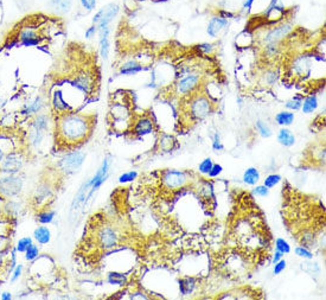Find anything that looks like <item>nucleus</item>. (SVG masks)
<instances>
[{
    "mask_svg": "<svg viewBox=\"0 0 326 300\" xmlns=\"http://www.w3.org/2000/svg\"><path fill=\"white\" fill-rule=\"evenodd\" d=\"M56 144L72 149L86 143L91 135L95 118L88 114L72 112L55 115Z\"/></svg>",
    "mask_w": 326,
    "mask_h": 300,
    "instance_id": "f257e3e1",
    "label": "nucleus"
},
{
    "mask_svg": "<svg viewBox=\"0 0 326 300\" xmlns=\"http://www.w3.org/2000/svg\"><path fill=\"white\" fill-rule=\"evenodd\" d=\"M126 99L127 95L125 93L113 94V100L109 106V113H108L109 125L113 130L118 133L130 132L134 120V114L130 108V100Z\"/></svg>",
    "mask_w": 326,
    "mask_h": 300,
    "instance_id": "f03ea898",
    "label": "nucleus"
},
{
    "mask_svg": "<svg viewBox=\"0 0 326 300\" xmlns=\"http://www.w3.org/2000/svg\"><path fill=\"white\" fill-rule=\"evenodd\" d=\"M55 120L50 114L40 113L32 116L29 124V132H27V143L32 149H40L43 145V141L50 130V126Z\"/></svg>",
    "mask_w": 326,
    "mask_h": 300,
    "instance_id": "7ed1b4c3",
    "label": "nucleus"
},
{
    "mask_svg": "<svg viewBox=\"0 0 326 300\" xmlns=\"http://www.w3.org/2000/svg\"><path fill=\"white\" fill-rule=\"evenodd\" d=\"M216 109L215 102L203 91H196L189 96L188 114L194 121H202Z\"/></svg>",
    "mask_w": 326,
    "mask_h": 300,
    "instance_id": "20e7f679",
    "label": "nucleus"
},
{
    "mask_svg": "<svg viewBox=\"0 0 326 300\" xmlns=\"http://www.w3.org/2000/svg\"><path fill=\"white\" fill-rule=\"evenodd\" d=\"M202 80L203 76L199 71L185 69L174 83V94L180 98L192 95L199 90L200 86H202Z\"/></svg>",
    "mask_w": 326,
    "mask_h": 300,
    "instance_id": "39448f33",
    "label": "nucleus"
},
{
    "mask_svg": "<svg viewBox=\"0 0 326 300\" xmlns=\"http://www.w3.org/2000/svg\"><path fill=\"white\" fill-rule=\"evenodd\" d=\"M25 180L21 173H1L0 172V198H17L24 190Z\"/></svg>",
    "mask_w": 326,
    "mask_h": 300,
    "instance_id": "423d86ee",
    "label": "nucleus"
},
{
    "mask_svg": "<svg viewBox=\"0 0 326 300\" xmlns=\"http://www.w3.org/2000/svg\"><path fill=\"white\" fill-rule=\"evenodd\" d=\"M96 242L102 251H110V249L116 248L120 242L118 229L108 223L100 226L96 232Z\"/></svg>",
    "mask_w": 326,
    "mask_h": 300,
    "instance_id": "0eeeda50",
    "label": "nucleus"
},
{
    "mask_svg": "<svg viewBox=\"0 0 326 300\" xmlns=\"http://www.w3.org/2000/svg\"><path fill=\"white\" fill-rule=\"evenodd\" d=\"M294 30V25L292 21H281V23L275 24L274 26H272L271 29L267 30L266 32L263 33L262 37L260 38L261 44L264 45V44H269V43H283L286 38L289 37L292 32Z\"/></svg>",
    "mask_w": 326,
    "mask_h": 300,
    "instance_id": "6e6552de",
    "label": "nucleus"
},
{
    "mask_svg": "<svg viewBox=\"0 0 326 300\" xmlns=\"http://www.w3.org/2000/svg\"><path fill=\"white\" fill-rule=\"evenodd\" d=\"M191 183L190 176L185 171L166 170L161 174V185L166 190L175 191L185 188Z\"/></svg>",
    "mask_w": 326,
    "mask_h": 300,
    "instance_id": "1a4fd4ad",
    "label": "nucleus"
},
{
    "mask_svg": "<svg viewBox=\"0 0 326 300\" xmlns=\"http://www.w3.org/2000/svg\"><path fill=\"white\" fill-rule=\"evenodd\" d=\"M87 154L85 152L74 151L70 153L65 154L58 163V170L62 172L65 176L75 173L83 165Z\"/></svg>",
    "mask_w": 326,
    "mask_h": 300,
    "instance_id": "9d476101",
    "label": "nucleus"
},
{
    "mask_svg": "<svg viewBox=\"0 0 326 300\" xmlns=\"http://www.w3.org/2000/svg\"><path fill=\"white\" fill-rule=\"evenodd\" d=\"M120 13V6L116 2H109L106 6L101 7L99 11L95 13L93 18V23L97 25V29L101 30L105 27L110 26V24L113 23L114 19L118 17Z\"/></svg>",
    "mask_w": 326,
    "mask_h": 300,
    "instance_id": "9b49d317",
    "label": "nucleus"
},
{
    "mask_svg": "<svg viewBox=\"0 0 326 300\" xmlns=\"http://www.w3.org/2000/svg\"><path fill=\"white\" fill-rule=\"evenodd\" d=\"M95 75L89 70H83L80 71L76 76H74L71 81V86L85 96H90L94 93V89H95Z\"/></svg>",
    "mask_w": 326,
    "mask_h": 300,
    "instance_id": "f8f14e48",
    "label": "nucleus"
},
{
    "mask_svg": "<svg viewBox=\"0 0 326 300\" xmlns=\"http://www.w3.org/2000/svg\"><path fill=\"white\" fill-rule=\"evenodd\" d=\"M25 165L24 155L21 152H8L0 163L1 173H21Z\"/></svg>",
    "mask_w": 326,
    "mask_h": 300,
    "instance_id": "ddd939ff",
    "label": "nucleus"
},
{
    "mask_svg": "<svg viewBox=\"0 0 326 300\" xmlns=\"http://www.w3.org/2000/svg\"><path fill=\"white\" fill-rule=\"evenodd\" d=\"M155 130V121L150 114H141L139 116H134L133 120L132 129L130 132H132L135 137H145V135L151 134Z\"/></svg>",
    "mask_w": 326,
    "mask_h": 300,
    "instance_id": "4468645a",
    "label": "nucleus"
},
{
    "mask_svg": "<svg viewBox=\"0 0 326 300\" xmlns=\"http://www.w3.org/2000/svg\"><path fill=\"white\" fill-rule=\"evenodd\" d=\"M312 58L308 55H300L293 60L291 64L292 75L298 79H306L311 75L312 70Z\"/></svg>",
    "mask_w": 326,
    "mask_h": 300,
    "instance_id": "2eb2a0df",
    "label": "nucleus"
},
{
    "mask_svg": "<svg viewBox=\"0 0 326 300\" xmlns=\"http://www.w3.org/2000/svg\"><path fill=\"white\" fill-rule=\"evenodd\" d=\"M43 41V37L41 36L37 27L32 26H24L19 30L18 32V42L23 46H37L40 45Z\"/></svg>",
    "mask_w": 326,
    "mask_h": 300,
    "instance_id": "dca6fc26",
    "label": "nucleus"
},
{
    "mask_svg": "<svg viewBox=\"0 0 326 300\" xmlns=\"http://www.w3.org/2000/svg\"><path fill=\"white\" fill-rule=\"evenodd\" d=\"M46 107V99L43 95H36L35 98L30 99L23 105L21 109V115L26 116V118H32L42 113L44 108Z\"/></svg>",
    "mask_w": 326,
    "mask_h": 300,
    "instance_id": "f3484780",
    "label": "nucleus"
},
{
    "mask_svg": "<svg viewBox=\"0 0 326 300\" xmlns=\"http://www.w3.org/2000/svg\"><path fill=\"white\" fill-rule=\"evenodd\" d=\"M51 110L55 115H61V114L72 112L74 107L66 102L64 99V94L61 89H55L51 94Z\"/></svg>",
    "mask_w": 326,
    "mask_h": 300,
    "instance_id": "a211bd4d",
    "label": "nucleus"
},
{
    "mask_svg": "<svg viewBox=\"0 0 326 300\" xmlns=\"http://www.w3.org/2000/svg\"><path fill=\"white\" fill-rule=\"evenodd\" d=\"M229 24H230V19L224 18V17L218 15V13L213 16L210 18V21H209L207 26V33L209 35V37L211 38L218 37V36L221 35L228 26H229Z\"/></svg>",
    "mask_w": 326,
    "mask_h": 300,
    "instance_id": "6ab92c4d",
    "label": "nucleus"
},
{
    "mask_svg": "<svg viewBox=\"0 0 326 300\" xmlns=\"http://www.w3.org/2000/svg\"><path fill=\"white\" fill-rule=\"evenodd\" d=\"M25 209L24 202L22 199L8 198L2 201V210H4V217L7 218H18L23 214Z\"/></svg>",
    "mask_w": 326,
    "mask_h": 300,
    "instance_id": "aec40b11",
    "label": "nucleus"
},
{
    "mask_svg": "<svg viewBox=\"0 0 326 300\" xmlns=\"http://www.w3.org/2000/svg\"><path fill=\"white\" fill-rule=\"evenodd\" d=\"M263 15L269 23L274 25L279 24L285 19L286 7L283 4H280L279 0H272L271 5L267 8V11H264Z\"/></svg>",
    "mask_w": 326,
    "mask_h": 300,
    "instance_id": "412c9836",
    "label": "nucleus"
},
{
    "mask_svg": "<svg viewBox=\"0 0 326 300\" xmlns=\"http://www.w3.org/2000/svg\"><path fill=\"white\" fill-rule=\"evenodd\" d=\"M108 170H109V162H108L107 159H105L104 163H102L101 168H100L99 171L95 173V176L88 182L89 190H90L89 191V196L93 195L97 189L101 187V185L106 182V179H107L108 177Z\"/></svg>",
    "mask_w": 326,
    "mask_h": 300,
    "instance_id": "4be33fe9",
    "label": "nucleus"
},
{
    "mask_svg": "<svg viewBox=\"0 0 326 300\" xmlns=\"http://www.w3.org/2000/svg\"><path fill=\"white\" fill-rule=\"evenodd\" d=\"M52 189L49 183H42L36 188L35 193L32 196V202L35 203L36 207H43L46 204V202L51 198Z\"/></svg>",
    "mask_w": 326,
    "mask_h": 300,
    "instance_id": "5701e85b",
    "label": "nucleus"
},
{
    "mask_svg": "<svg viewBox=\"0 0 326 300\" xmlns=\"http://www.w3.org/2000/svg\"><path fill=\"white\" fill-rule=\"evenodd\" d=\"M145 65L136 58H128L121 65L119 66V74L124 76H134V75L141 73L145 70Z\"/></svg>",
    "mask_w": 326,
    "mask_h": 300,
    "instance_id": "b1692460",
    "label": "nucleus"
},
{
    "mask_svg": "<svg viewBox=\"0 0 326 300\" xmlns=\"http://www.w3.org/2000/svg\"><path fill=\"white\" fill-rule=\"evenodd\" d=\"M100 40V55L106 61L109 56V35H110V26L105 27L97 31Z\"/></svg>",
    "mask_w": 326,
    "mask_h": 300,
    "instance_id": "393cba45",
    "label": "nucleus"
},
{
    "mask_svg": "<svg viewBox=\"0 0 326 300\" xmlns=\"http://www.w3.org/2000/svg\"><path fill=\"white\" fill-rule=\"evenodd\" d=\"M74 0H48V7L57 15H66L71 11Z\"/></svg>",
    "mask_w": 326,
    "mask_h": 300,
    "instance_id": "a878e982",
    "label": "nucleus"
},
{
    "mask_svg": "<svg viewBox=\"0 0 326 300\" xmlns=\"http://www.w3.org/2000/svg\"><path fill=\"white\" fill-rule=\"evenodd\" d=\"M260 80H261V85H262L263 87L272 88L274 87V86L279 82V80H280V73H279L278 69L275 68L267 69V70L261 75Z\"/></svg>",
    "mask_w": 326,
    "mask_h": 300,
    "instance_id": "bb28decb",
    "label": "nucleus"
},
{
    "mask_svg": "<svg viewBox=\"0 0 326 300\" xmlns=\"http://www.w3.org/2000/svg\"><path fill=\"white\" fill-rule=\"evenodd\" d=\"M33 240L36 241L38 244H48L50 241H51V230L49 229L46 226H42L37 227L33 232Z\"/></svg>",
    "mask_w": 326,
    "mask_h": 300,
    "instance_id": "cd10ccee",
    "label": "nucleus"
},
{
    "mask_svg": "<svg viewBox=\"0 0 326 300\" xmlns=\"http://www.w3.org/2000/svg\"><path fill=\"white\" fill-rule=\"evenodd\" d=\"M277 139H278V143L280 144L281 146L292 147L295 144L294 133L292 132L291 129H287V127H283V129L279 130Z\"/></svg>",
    "mask_w": 326,
    "mask_h": 300,
    "instance_id": "c85d7f7f",
    "label": "nucleus"
},
{
    "mask_svg": "<svg viewBox=\"0 0 326 300\" xmlns=\"http://www.w3.org/2000/svg\"><path fill=\"white\" fill-rule=\"evenodd\" d=\"M318 107H319L318 96L314 95V94H311V95L304 98L300 110H303L304 114H313L317 109H318Z\"/></svg>",
    "mask_w": 326,
    "mask_h": 300,
    "instance_id": "c756f323",
    "label": "nucleus"
},
{
    "mask_svg": "<svg viewBox=\"0 0 326 300\" xmlns=\"http://www.w3.org/2000/svg\"><path fill=\"white\" fill-rule=\"evenodd\" d=\"M295 120V114L291 110H281L275 115V122L281 127H288Z\"/></svg>",
    "mask_w": 326,
    "mask_h": 300,
    "instance_id": "7c9ffc66",
    "label": "nucleus"
},
{
    "mask_svg": "<svg viewBox=\"0 0 326 300\" xmlns=\"http://www.w3.org/2000/svg\"><path fill=\"white\" fill-rule=\"evenodd\" d=\"M261 174L260 171L258 170L256 168H248L246 171L243 172V177H242V180L246 183L247 185H250V187H255L259 182H260Z\"/></svg>",
    "mask_w": 326,
    "mask_h": 300,
    "instance_id": "2f4dec72",
    "label": "nucleus"
},
{
    "mask_svg": "<svg viewBox=\"0 0 326 300\" xmlns=\"http://www.w3.org/2000/svg\"><path fill=\"white\" fill-rule=\"evenodd\" d=\"M55 216H56L55 210L40 209V211L37 213V215H36V221H37L38 223L43 224V226H48V224L54 222Z\"/></svg>",
    "mask_w": 326,
    "mask_h": 300,
    "instance_id": "473e14b6",
    "label": "nucleus"
},
{
    "mask_svg": "<svg viewBox=\"0 0 326 300\" xmlns=\"http://www.w3.org/2000/svg\"><path fill=\"white\" fill-rule=\"evenodd\" d=\"M197 282L195 278H184L179 280V290L183 296H189L195 291Z\"/></svg>",
    "mask_w": 326,
    "mask_h": 300,
    "instance_id": "72a5a7b5",
    "label": "nucleus"
},
{
    "mask_svg": "<svg viewBox=\"0 0 326 300\" xmlns=\"http://www.w3.org/2000/svg\"><path fill=\"white\" fill-rule=\"evenodd\" d=\"M281 44L278 43H269V44H264L262 45V51L264 54V56L267 58H275L280 55L281 52Z\"/></svg>",
    "mask_w": 326,
    "mask_h": 300,
    "instance_id": "f704fd0d",
    "label": "nucleus"
},
{
    "mask_svg": "<svg viewBox=\"0 0 326 300\" xmlns=\"http://www.w3.org/2000/svg\"><path fill=\"white\" fill-rule=\"evenodd\" d=\"M107 281L110 285L124 286L127 282V276L119 272H110L107 274Z\"/></svg>",
    "mask_w": 326,
    "mask_h": 300,
    "instance_id": "c9c22d12",
    "label": "nucleus"
},
{
    "mask_svg": "<svg viewBox=\"0 0 326 300\" xmlns=\"http://www.w3.org/2000/svg\"><path fill=\"white\" fill-rule=\"evenodd\" d=\"M174 143H175V140L174 139V137H171V135H169V134H164L160 137L158 145H159V149L161 150V151L170 152L172 149H174Z\"/></svg>",
    "mask_w": 326,
    "mask_h": 300,
    "instance_id": "e433bc0d",
    "label": "nucleus"
},
{
    "mask_svg": "<svg viewBox=\"0 0 326 300\" xmlns=\"http://www.w3.org/2000/svg\"><path fill=\"white\" fill-rule=\"evenodd\" d=\"M255 129L259 134L262 138H271L273 135V130L268 124L263 120H258L255 124Z\"/></svg>",
    "mask_w": 326,
    "mask_h": 300,
    "instance_id": "4c0bfd02",
    "label": "nucleus"
},
{
    "mask_svg": "<svg viewBox=\"0 0 326 300\" xmlns=\"http://www.w3.org/2000/svg\"><path fill=\"white\" fill-rule=\"evenodd\" d=\"M304 96H294V98L287 100L285 102V108L287 110H291V112H298L302 108Z\"/></svg>",
    "mask_w": 326,
    "mask_h": 300,
    "instance_id": "58836bf2",
    "label": "nucleus"
},
{
    "mask_svg": "<svg viewBox=\"0 0 326 300\" xmlns=\"http://www.w3.org/2000/svg\"><path fill=\"white\" fill-rule=\"evenodd\" d=\"M25 260L26 261H30V262H32V261L37 260L38 257H40V254H41V251L40 248H38L37 244L32 243L31 246L29 247V248L25 251Z\"/></svg>",
    "mask_w": 326,
    "mask_h": 300,
    "instance_id": "ea45409f",
    "label": "nucleus"
},
{
    "mask_svg": "<svg viewBox=\"0 0 326 300\" xmlns=\"http://www.w3.org/2000/svg\"><path fill=\"white\" fill-rule=\"evenodd\" d=\"M281 179H283V177H281L279 173L268 174V176H267L263 180V185H264V187L268 188V189L275 188L279 184V183L281 182Z\"/></svg>",
    "mask_w": 326,
    "mask_h": 300,
    "instance_id": "a19ab883",
    "label": "nucleus"
},
{
    "mask_svg": "<svg viewBox=\"0 0 326 300\" xmlns=\"http://www.w3.org/2000/svg\"><path fill=\"white\" fill-rule=\"evenodd\" d=\"M275 251L283 253V255L288 254V253H291V244L287 242L285 238L278 237L275 240Z\"/></svg>",
    "mask_w": 326,
    "mask_h": 300,
    "instance_id": "79ce46f5",
    "label": "nucleus"
},
{
    "mask_svg": "<svg viewBox=\"0 0 326 300\" xmlns=\"http://www.w3.org/2000/svg\"><path fill=\"white\" fill-rule=\"evenodd\" d=\"M33 243L32 237H29V236H25V237L19 238L18 242L16 244V251L18 253H25L27 248Z\"/></svg>",
    "mask_w": 326,
    "mask_h": 300,
    "instance_id": "37998d69",
    "label": "nucleus"
},
{
    "mask_svg": "<svg viewBox=\"0 0 326 300\" xmlns=\"http://www.w3.org/2000/svg\"><path fill=\"white\" fill-rule=\"evenodd\" d=\"M295 255L300 259H305V260H312L313 259V253H312L307 247L305 246H299L294 249Z\"/></svg>",
    "mask_w": 326,
    "mask_h": 300,
    "instance_id": "c03bdc74",
    "label": "nucleus"
},
{
    "mask_svg": "<svg viewBox=\"0 0 326 300\" xmlns=\"http://www.w3.org/2000/svg\"><path fill=\"white\" fill-rule=\"evenodd\" d=\"M136 177H138V172L136 171H127L120 174L118 180L120 184H126V183H132L133 180L136 179Z\"/></svg>",
    "mask_w": 326,
    "mask_h": 300,
    "instance_id": "a18cd8bd",
    "label": "nucleus"
},
{
    "mask_svg": "<svg viewBox=\"0 0 326 300\" xmlns=\"http://www.w3.org/2000/svg\"><path fill=\"white\" fill-rule=\"evenodd\" d=\"M197 50L200 52L202 55H205V56H211L215 52V45L213 43H202L199 45L196 46Z\"/></svg>",
    "mask_w": 326,
    "mask_h": 300,
    "instance_id": "49530a36",
    "label": "nucleus"
},
{
    "mask_svg": "<svg viewBox=\"0 0 326 300\" xmlns=\"http://www.w3.org/2000/svg\"><path fill=\"white\" fill-rule=\"evenodd\" d=\"M213 165H214V162H213V159H211V158H205V159H203L198 165L199 173L207 174V176H208V173L210 172L211 168H213Z\"/></svg>",
    "mask_w": 326,
    "mask_h": 300,
    "instance_id": "de8ad7c7",
    "label": "nucleus"
},
{
    "mask_svg": "<svg viewBox=\"0 0 326 300\" xmlns=\"http://www.w3.org/2000/svg\"><path fill=\"white\" fill-rule=\"evenodd\" d=\"M80 5L87 12H91L96 8L97 0H80Z\"/></svg>",
    "mask_w": 326,
    "mask_h": 300,
    "instance_id": "09e8293b",
    "label": "nucleus"
},
{
    "mask_svg": "<svg viewBox=\"0 0 326 300\" xmlns=\"http://www.w3.org/2000/svg\"><path fill=\"white\" fill-rule=\"evenodd\" d=\"M253 193L258 197H267L269 195V189L264 185H255V188L253 189Z\"/></svg>",
    "mask_w": 326,
    "mask_h": 300,
    "instance_id": "8fccbe9b",
    "label": "nucleus"
},
{
    "mask_svg": "<svg viewBox=\"0 0 326 300\" xmlns=\"http://www.w3.org/2000/svg\"><path fill=\"white\" fill-rule=\"evenodd\" d=\"M286 267H287V262L283 259H281L280 261H278V262L274 263L273 273H274V276H279V274H281L283 271H285Z\"/></svg>",
    "mask_w": 326,
    "mask_h": 300,
    "instance_id": "3c124183",
    "label": "nucleus"
},
{
    "mask_svg": "<svg viewBox=\"0 0 326 300\" xmlns=\"http://www.w3.org/2000/svg\"><path fill=\"white\" fill-rule=\"evenodd\" d=\"M213 150L216 152H222L224 150V146H223L222 141H221V137H219L218 133H215L213 138Z\"/></svg>",
    "mask_w": 326,
    "mask_h": 300,
    "instance_id": "603ef678",
    "label": "nucleus"
},
{
    "mask_svg": "<svg viewBox=\"0 0 326 300\" xmlns=\"http://www.w3.org/2000/svg\"><path fill=\"white\" fill-rule=\"evenodd\" d=\"M23 271H24V267L22 263H19V265H17L15 269H13L11 273H12V277H11V282H16L17 280L21 279L22 274H23Z\"/></svg>",
    "mask_w": 326,
    "mask_h": 300,
    "instance_id": "864d4df0",
    "label": "nucleus"
},
{
    "mask_svg": "<svg viewBox=\"0 0 326 300\" xmlns=\"http://www.w3.org/2000/svg\"><path fill=\"white\" fill-rule=\"evenodd\" d=\"M222 172H223V166L221 164H214L210 172L208 173V176L210 177V178H216V177H218Z\"/></svg>",
    "mask_w": 326,
    "mask_h": 300,
    "instance_id": "5fc2aeb1",
    "label": "nucleus"
},
{
    "mask_svg": "<svg viewBox=\"0 0 326 300\" xmlns=\"http://www.w3.org/2000/svg\"><path fill=\"white\" fill-rule=\"evenodd\" d=\"M97 31H99V29H97V25L91 24L90 26H89L88 29L86 30L85 37L87 38V40H93V38L97 35Z\"/></svg>",
    "mask_w": 326,
    "mask_h": 300,
    "instance_id": "6e6d98bb",
    "label": "nucleus"
},
{
    "mask_svg": "<svg viewBox=\"0 0 326 300\" xmlns=\"http://www.w3.org/2000/svg\"><path fill=\"white\" fill-rule=\"evenodd\" d=\"M255 0H243V4H242V8L244 11H250L252 10L253 5H254Z\"/></svg>",
    "mask_w": 326,
    "mask_h": 300,
    "instance_id": "4d7b16f0",
    "label": "nucleus"
},
{
    "mask_svg": "<svg viewBox=\"0 0 326 300\" xmlns=\"http://www.w3.org/2000/svg\"><path fill=\"white\" fill-rule=\"evenodd\" d=\"M325 37H322L319 41V45H317V50H319V52L322 55H325Z\"/></svg>",
    "mask_w": 326,
    "mask_h": 300,
    "instance_id": "13d9d810",
    "label": "nucleus"
},
{
    "mask_svg": "<svg viewBox=\"0 0 326 300\" xmlns=\"http://www.w3.org/2000/svg\"><path fill=\"white\" fill-rule=\"evenodd\" d=\"M281 259H283V253H280V252L275 251L274 255H273V260H272L273 265H274L275 262H278V261H280Z\"/></svg>",
    "mask_w": 326,
    "mask_h": 300,
    "instance_id": "bf43d9fd",
    "label": "nucleus"
},
{
    "mask_svg": "<svg viewBox=\"0 0 326 300\" xmlns=\"http://www.w3.org/2000/svg\"><path fill=\"white\" fill-rule=\"evenodd\" d=\"M0 299H1V300H11V299H12V293L5 291V292H2L1 294H0Z\"/></svg>",
    "mask_w": 326,
    "mask_h": 300,
    "instance_id": "052dcab7",
    "label": "nucleus"
},
{
    "mask_svg": "<svg viewBox=\"0 0 326 300\" xmlns=\"http://www.w3.org/2000/svg\"><path fill=\"white\" fill-rule=\"evenodd\" d=\"M7 153H8V152L5 151V150L2 149L1 146H0V163L2 162V159H4V158H5V155H6Z\"/></svg>",
    "mask_w": 326,
    "mask_h": 300,
    "instance_id": "680f3d73",
    "label": "nucleus"
},
{
    "mask_svg": "<svg viewBox=\"0 0 326 300\" xmlns=\"http://www.w3.org/2000/svg\"><path fill=\"white\" fill-rule=\"evenodd\" d=\"M5 105H6V100L0 96V109H2V108L5 107Z\"/></svg>",
    "mask_w": 326,
    "mask_h": 300,
    "instance_id": "e2e57ef3",
    "label": "nucleus"
},
{
    "mask_svg": "<svg viewBox=\"0 0 326 300\" xmlns=\"http://www.w3.org/2000/svg\"><path fill=\"white\" fill-rule=\"evenodd\" d=\"M2 199L0 198V217H4V210H2Z\"/></svg>",
    "mask_w": 326,
    "mask_h": 300,
    "instance_id": "0e129e2a",
    "label": "nucleus"
},
{
    "mask_svg": "<svg viewBox=\"0 0 326 300\" xmlns=\"http://www.w3.org/2000/svg\"><path fill=\"white\" fill-rule=\"evenodd\" d=\"M0 7H1V0H0Z\"/></svg>",
    "mask_w": 326,
    "mask_h": 300,
    "instance_id": "69168bd1",
    "label": "nucleus"
}]
</instances>
